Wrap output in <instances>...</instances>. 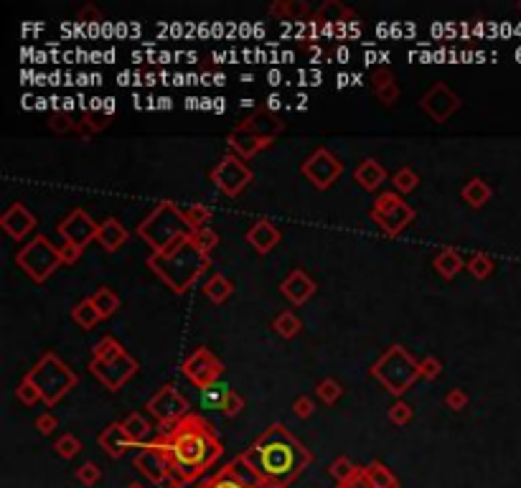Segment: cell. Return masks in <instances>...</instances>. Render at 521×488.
Listing matches in <instances>:
<instances>
[{"label": "cell", "mask_w": 521, "mask_h": 488, "mask_svg": "<svg viewBox=\"0 0 521 488\" xmlns=\"http://www.w3.org/2000/svg\"><path fill=\"white\" fill-rule=\"evenodd\" d=\"M150 445L161 450L173 473V481L181 488L204 481L209 468L217 466V461L224 453V445L212 422L196 412H189L181 422L161 430Z\"/></svg>", "instance_id": "6da1fadb"}, {"label": "cell", "mask_w": 521, "mask_h": 488, "mask_svg": "<svg viewBox=\"0 0 521 488\" xmlns=\"http://www.w3.org/2000/svg\"><path fill=\"white\" fill-rule=\"evenodd\" d=\"M242 458L254 471L260 488H288L313 463V453L280 422L270 425Z\"/></svg>", "instance_id": "7a4b0ae2"}, {"label": "cell", "mask_w": 521, "mask_h": 488, "mask_svg": "<svg viewBox=\"0 0 521 488\" xmlns=\"http://www.w3.org/2000/svg\"><path fill=\"white\" fill-rule=\"evenodd\" d=\"M148 267L173 290V293H186L196 280L212 267V259L196 242L193 234L173 242L168 250L153 252L148 257Z\"/></svg>", "instance_id": "3957f363"}, {"label": "cell", "mask_w": 521, "mask_h": 488, "mask_svg": "<svg viewBox=\"0 0 521 488\" xmlns=\"http://www.w3.org/2000/svg\"><path fill=\"white\" fill-rule=\"evenodd\" d=\"M89 371L102 387H107L110 392H117L122 384H127L138 374V361L122 349V343L115 336H102L92 346Z\"/></svg>", "instance_id": "277c9868"}, {"label": "cell", "mask_w": 521, "mask_h": 488, "mask_svg": "<svg viewBox=\"0 0 521 488\" xmlns=\"http://www.w3.org/2000/svg\"><path fill=\"white\" fill-rule=\"evenodd\" d=\"M135 231H138V237H140L142 242L150 244V250L153 252L168 250L173 242L193 234L189 222H186L184 209H178L173 201L158 203L148 217L138 224V229Z\"/></svg>", "instance_id": "5b68a950"}, {"label": "cell", "mask_w": 521, "mask_h": 488, "mask_svg": "<svg viewBox=\"0 0 521 488\" xmlns=\"http://www.w3.org/2000/svg\"><path fill=\"white\" fill-rule=\"evenodd\" d=\"M372 377L387 392H392L395 397H402L417 379L423 377V371H420V361H417L415 356L409 354L404 346L395 343V346H389V349L374 361Z\"/></svg>", "instance_id": "8992f818"}, {"label": "cell", "mask_w": 521, "mask_h": 488, "mask_svg": "<svg viewBox=\"0 0 521 488\" xmlns=\"http://www.w3.org/2000/svg\"><path fill=\"white\" fill-rule=\"evenodd\" d=\"M26 377L36 384V389L41 392V402L46 407L59 405V402L71 392V387H77V374H74L54 351L43 354L41 359L36 361V366H31V371Z\"/></svg>", "instance_id": "52a82bcc"}, {"label": "cell", "mask_w": 521, "mask_h": 488, "mask_svg": "<svg viewBox=\"0 0 521 488\" xmlns=\"http://www.w3.org/2000/svg\"><path fill=\"white\" fill-rule=\"evenodd\" d=\"M15 262L34 282H46L54 275V270L64 265L61 250L57 244H51V239L43 234H36L29 244H23L21 250L15 252Z\"/></svg>", "instance_id": "ba28073f"}, {"label": "cell", "mask_w": 521, "mask_h": 488, "mask_svg": "<svg viewBox=\"0 0 521 488\" xmlns=\"http://www.w3.org/2000/svg\"><path fill=\"white\" fill-rule=\"evenodd\" d=\"M417 211L409 206L404 199H402L397 191H387V194H379L376 201L372 206V219L379 224V229L387 234V237H397L407 229L409 224L415 222Z\"/></svg>", "instance_id": "9c48e42d"}, {"label": "cell", "mask_w": 521, "mask_h": 488, "mask_svg": "<svg viewBox=\"0 0 521 488\" xmlns=\"http://www.w3.org/2000/svg\"><path fill=\"white\" fill-rule=\"evenodd\" d=\"M209 178H212V183L224 196H229V199H237V196H240L242 191L252 183L254 173H252V168L247 166V161H242L240 155L226 153L224 158H221V161L212 168Z\"/></svg>", "instance_id": "30bf717a"}, {"label": "cell", "mask_w": 521, "mask_h": 488, "mask_svg": "<svg viewBox=\"0 0 521 488\" xmlns=\"http://www.w3.org/2000/svg\"><path fill=\"white\" fill-rule=\"evenodd\" d=\"M145 407H148L150 415L161 422V430H166V427L181 422V419L189 415L191 405H189V399H186L173 384H166V387H161V389L148 399V405Z\"/></svg>", "instance_id": "8fae6325"}, {"label": "cell", "mask_w": 521, "mask_h": 488, "mask_svg": "<svg viewBox=\"0 0 521 488\" xmlns=\"http://www.w3.org/2000/svg\"><path fill=\"white\" fill-rule=\"evenodd\" d=\"M181 371H184V377L189 379L193 387L206 389V387L217 384L219 377L224 374V364L219 361L217 356L206 349V346H198V349L191 351V356L184 361Z\"/></svg>", "instance_id": "7c38bea8"}, {"label": "cell", "mask_w": 521, "mask_h": 488, "mask_svg": "<svg viewBox=\"0 0 521 488\" xmlns=\"http://www.w3.org/2000/svg\"><path fill=\"white\" fill-rule=\"evenodd\" d=\"M341 171H344V166H341V161H338L328 148H318V150H313L308 161L300 166V173H303L305 178L321 191L333 186L336 178L341 175Z\"/></svg>", "instance_id": "4fadbf2b"}, {"label": "cell", "mask_w": 521, "mask_h": 488, "mask_svg": "<svg viewBox=\"0 0 521 488\" xmlns=\"http://www.w3.org/2000/svg\"><path fill=\"white\" fill-rule=\"evenodd\" d=\"M57 231L61 234V239L71 247L85 252V247L89 242H97V231H99V224L94 222L85 209H74L69 217L64 219L61 224L57 227Z\"/></svg>", "instance_id": "5bb4252c"}, {"label": "cell", "mask_w": 521, "mask_h": 488, "mask_svg": "<svg viewBox=\"0 0 521 488\" xmlns=\"http://www.w3.org/2000/svg\"><path fill=\"white\" fill-rule=\"evenodd\" d=\"M420 107L427 117H432L435 122H448V120L458 112L460 107V97L455 92L448 87V84L437 82L432 89H427L420 99Z\"/></svg>", "instance_id": "9a60e30c"}, {"label": "cell", "mask_w": 521, "mask_h": 488, "mask_svg": "<svg viewBox=\"0 0 521 488\" xmlns=\"http://www.w3.org/2000/svg\"><path fill=\"white\" fill-rule=\"evenodd\" d=\"M135 468H138V473L145 475L153 486H158V488L176 486L168 463H166V458L161 455V450H155L153 445L140 447V453L135 455Z\"/></svg>", "instance_id": "2e32d148"}, {"label": "cell", "mask_w": 521, "mask_h": 488, "mask_svg": "<svg viewBox=\"0 0 521 488\" xmlns=\"http://www.w3.org/2000/svg\"><path fill=\"white\" fill-rule=\"evenodd\" d=\"M237 133H252V135H260V138H267V140H275V135H280L285 130V122L275 115V110H257L252 112L249 117H244L240 125L234 127Z\"/></svg>", "instance_id": "e0dca14e"}, {"label": "cell", "mask_w": 521, "mask_h": 488, "mask_svg": "<svg viewBox=\"0 0 521 488\" xmlns=\"http://www.w3.org/2000/svg\"><path fill=\"white\" fill-rule=\"evenodd\" d=\"M0 227L10 234V237L15 239V242H21L23 237H29L31 231L36 229V217L31 214L26 206H23L21 201L10 203L6 211H3V217H0Z\"/></svg>", "instance_id": "ac0fdd59"}, {"label": "cell", "mask_w": 521, "mask_h": 488, "mask_svg": "<svg viewBox=\"0 0 521 488\" xmlns=\"http://www.w3.org/2000/svg\"><path fill=\"white\" fill-rule=\"evenodd\" d=\"M316 280L310 278L308 272L303 270H293L288 278L282 280L280 293L293 303V306H305L313 295H316Z\"/></svg>", "instance_id": "d6986e66"}, {"label": "cell", "mask_w": 521, "mask_h": 488, "mask_svg": "<svg viewBox=\"0 0 521 488\" xmlns=\"http://www.w3.org/2000/svg\"><path fill=\"white\" fill-rule=\"evenodd\" d=\"M247 242L252 244L254 252L267 254V252H272L280 244V229L272 222H267V219H260V222H254L247 229Z\"/></svg>", "instance_id": "ffe728a7"}, {"label": "cell", "mask_w": 521, "mask_h": 488, "mask_svg": "<svg viewBox=\"0 0 521 488\" xmlns=\"http://www.w3.org/2000/svg\"><path fill=\"white\" fill-rule=\"evenodd\" d=\"M97 443L102 445V450H105L110 458H122L127 447H135L122 422H112V425H107L105 430L99 433Z\"/></svg>", "instance_id": "44dd1931"}, {"label": "cell", "mask_w": 521, "mask_h": 488, "mask_svg": "<svg viewBox=\"0 0 521 488\" xmlns=\"http://www.w3.org/2000/svg\"><path fill=\"white\" fill-rule=\"evenodd\" d=\"M226 143H229V148H232V153L240 155L242 161H249V158H254L260 150L272 145V140L260 138V135H252V133H237V130L229 133Z\"/></svg>", "instance_id": "7402d4cb"}, {"label": "cell", "mask_w": 521, "mask_h": 488, "mask_svg": "<svg viewBox=\"0 0 521 488\" xmlns=\"http://www.w3.org/2000/svg\"><path fill=\"white\" fill-rule=\"evenodd\" d=\"M127 237H130V231L125 229V224L117 222L115 217L105 219V222L99 224V231H97V244L102 247L105 252H117L122 247V244L127 242Z\"/></svg>", "instance_id": "603a6c76"}, {"label": "cell", "mask_w": 521, "mask_h": 488, "mask_svg": "<svg viewBox=\"0 0 521 488\" xmlns=\"http://www.w3.org/2000/svg\"><path fill=\"white\" fill-rule=\"evenodd\" d=\"M353 178H356V183H359L364 191H376L381 183L387 181V171H384V166H381L379 161L367 158V161H361L359 166H356Z\"/></svg>", "instance_id": "cb8c5ba5"}, {"label": "cell", "mask_w": 521, "mask_h": 488, "mask_svg": "<svg viewBox=\"0 0 521 488\" xmlns=\"http://www.w3.org/2000/svg\"><path fill=\"white\" fill-rule=\"evenodd\" d=\"M122 425H125L127 435H130V440H133L135 447H148L150 443L155 440L153 438V427H150V422L142 417L140 412H130Z\"/></svg>", "instance_id": "d4e9b609"}, {"label": "cell", "mask_w": 521, "mask_h": 488, "mask_svg": "<svg viewBox=\"0 0 521 488\" xmlns=\"http://www.w3.org/2000/svg\"><path fill=\"white\" fill-rule=\"evenodd\" d=\"M491 196H493L491 186H488L483 178H478V175H476V178H471V181L463 186V191H460V199H463L468 206H473V209H480V206H486Z\"/></svg>", "instance_id": "484cf974"}, {"label": "cell", "mask_w": 521, "mask_h": 488, "mask_svg": "<svg viewBox=\"0 0 521 488\" xmlns=\"http://www.w3.org/2000/svg\"><path fill=\"white\" fill-rule=\"evenodd\" d=\"M432 267L437 270V275H440V278L453 280L465 267V259L460 257L455 250H443V252H437V254H435V259H432Z\"/></svg>", "instance_id": "4316f807"}, {"label": "cell", "mask_w": 521, "mask_h": 488, "mask_svg": "<svg viewBox=\"0 0 521 488\" xmlns=\"http://www.w3.org/2000/svg\"><path fill=\"white\" fill-rule=\"evenodd\" d=\"M270 13L277 15L280 21H303V18H308L310 6L303 0H280V3L270 6Z\"/></svg>", "instance_id": "83f0119b"}, {"label": "cell", "mask_w": 521, "mask_h": 488, "mask_svg": "<svg viewBox=\"0 0 521 488\" xmlns=\"http://www.w3.org/2000/svg\"><path fill=\"white\" fill-rule=\"evenodd\" d=\"M71 321L77 323V326H82V328H94L97 326L99 321H102V313L97 310V306L92 303V298H82L77 303V306L71 308Z\"/></svg>", "instance_id": "f1b7e54d"}, {"label": "cell", "mask_w": 521, "mask_h": 488, "mask_svg": "<svg viewBox=\"0 0 521 488\" xmlns=\"http://www.w3.org/2000/svg\"><path fill=\"white\" fill-rule=\"evenodd\" d=\"M232 293H234L232 280L224 278V275H212V278L204 282V295L212 300V303H217V306H221L224 300L232 298Z\"/></svg>", "instance_id": "f546056e"}, {"label": "cell", "mask_w": 521, "mask_h": 488, "mask_svg": "<svg viewBox=\"0 0 521 488\" xmlns=\"http://www.w3.org/2000/svg\"><path fill=\"white\" fill-rule=\"evenodd\" d=\"M196 488H252L247 486V483H242L237 475L229 471V468H221V471H217L214 475H209V478H204V481H198Z\"/></svg>", "instance_id": "4dcf8cb0"}, {"label": "cell", "mask_w": 521, "mask_h": 488, "mask_svg": "<svg viewBox=\"0 0 521 488\" xmlns=\"http://www.w3.org/2000/svg\"><path fill=\"white\" fill-rule=\"evenodd\" d=\"M367 473H369V481H372L374 488H399V481H397V475L389 471L384 463L379 461H372L367 466Z\"/></svg>", "instance_id": "1f68e13d"}, {"label": "cell", "mask_w": 521, "mask_h": 488, "mask_svg": "<svg viewBox=\"0 0 521 488\" xmlns=\"http://www.w3.org/2000/svg\"><path fill=\"white\" fill-rule=\"evenodd\" d=\"M272 328H275V333L282 336V338H295L300 333V328H303V321L293 310H282L275 321H272Z\"/></svg>", "instance_id": "d6a6232c"}, {"label": "cell", "mask_w": 521, "mask_h": 488, "mask_svg": "<svg viewBox=\"0 0 521 488\" xmlns=\"http://www.w3.org/2000/svg\"><path fill=\"white\" fill-rule=\"evenodd\" d=\"M89 298H92V303L97 306L99 313H102V318H110L120 308V298H117V293H115L112 287H99L97 293L89 295Z\"/></svg>", "instance_id": "836d02e7"}, {"label": "cell", "mask_w": 521, "mask_h": 488, "mask_svg": "<svg viewBox=\"0 0 521 488\" xmlns=\"http://www.w3.org/2000/svg\"><path fill=\"white\" fill-rule=\"evenodd\" d=\"M229 392L232 389H229L224 382H217V384H212V387H206V389H201V407H206V410H221Z\"/></svg>", "instance_id": "e575fe53"}, {"label": "cell", "mask_w": 521, "mask_h": 488, "mask_svg": "<svg viewBox=\"0 0 521 488\" xmlns=\"http://www.w3.org/2000/svg\"><path fill=\"white\" fill-rule=\"evenodd\" d=\"M186 214V222H189L191 231H198L204 229V227H209V222H212L214 211L209 209V206H204V203H191V206H186L184 209Z\"/></svg>", "instance_id": "d590c367"}, {"label": "cell", "mask_w": 521, "mask_h": 488, "mask_svg": "<svg viewBox=\"0 0 521 488\" xmlns=\"http://www.w3.org/2000/svg\"><path fill=\"white\" fill-rule=\"evenodd\" d=\"M392 183H395V191L397 194H412L420 183V175H417L415 168H399L395 175H392Z\"/></svg>", "instance_id": "8d00e7d4"}, {"label": "cell", "mask_w": 521, "mask_h": 488, "mask_svg": "<svg viewBox=\"0 0 521 488\" xmlns=\"http://www.w3.org/2000/svg\"><path fill=\"white\" fill-rule=\"evenodd\" d=\"M468 272H471L473 278L486 280L493 272V259L488 257L486 252H473L471 257H468Z\"/></svg>", "instance_id": "74e56055"}, {"label": "cell", "mask_w": 521, "mask_h": 488, "mask_svg": "<svg viewBox=\"0 0 521 488\" xmlns=\"http://www.w3.org/2000/svg\"><path fill=\"white\" fill-rule=\"evenodd\" d=\"M341 394H344V387H341L336 379H323V382H318V387H316V397L328 407L336 405L338 399H341Z\"/></svg>", "instance_id": "f35d334b"}, {"label": "cell", "mask_w": 521, "mask_h": 488, "mask_svg": "<svg viewBox=\"0 0 521 488\" xmlns=\"http://www.w3.org/2000/svg\"><path fill=\"white\" fill-rule=\"evenodd\" d=\"M226 468L232 471L237 478H240L242 483H247V486H252V488H260V481H257V475H254V471L249 468V463L242 458V455H237L234 461L226 463Z\"/></svg>", "instance_id": "ab89813d"}, {"label": "cell", "mask_w": 521, "mask_h": 488, "mask_svg": "<svg viewBox=\"0 0 521 488\" xmlns=\"http://www.w3.org/2000/svg\"><path fill=\"white\" fill-rule=\"evenodd\" d=\"M15 397L21 399L26 407H31V405H36V402H41V392L36 389V384L31 382L29 377H23L21 382H18V387H15Z\"/></svg>", "instance_id": "60d3db41"}, {"label": "cell", "mask_w": 521, "mask_h": 488, "mask_svg": "<svg viewBox=\"0 0 521 488\" xmlns=\"http://www.w3.org/2000/svg\"><path fill=\"white\" fill-rule=\"evenodd\" d=\"M356 468L359 466H353V461H348L346 455H341V458H336V461L331 463V475L336 478V483H346L353 475Z\"/></svg>", "instance_id": "b9f144b4"}, {"label": "cell", "mask_w": 521, "mask_h": 488, "mask_svg": "<svg viewBox=\"0 0 521 488\" xmlns=\"http://www.w3.org/2000/svg\"><path fill=\"white\" fill-rule=\"evenodd\" d=\"M389 422L392 425H397V427H404L412 419V407L407 405V402H402V399H397L395 405L389 407Z\"/></svg>", "instance_id": "7bdbcfd3"}, {"label": "cell", "mask_w": 521, "mask_h": 488, "mask_svg": "<svg viewBox=\"0 0 521 488\" xmlns=\"http://www.w3.org/2000/svg\"><path fill=\"white\" fill-rule=\"evenodd\" d=\"M54 450H57V453L61 455V458H74V455H77L79 450H82V443H79V440L74 438V435L66 433V435H61V438H59L57 443H54Z\"/></svg>", "instance_id": "ee69618b"}, {"label": "cell", "mask_w": 521, "mask_h": 488, "mask_svg": "<svg viewBox=\"0 0 521 488\" xmlns=\"http://www.w3.org/2000/svg\"><path fill=\"white\" fill-rule=\"evenodd\" d=\"M193 242H196L206 254H212V250L219 244V234L212 229V227H204V229L193 231Z\"/></svg>", "instance_id": "f6af8a7d"}, {"label": "cell", "mask_w": 521, "mask_h": 488, "mask_svg": "<svg viewBox=\"0 0 521 488\" xmlns=\"http://www.w3.org/2000/svg\"><path fill=\"white\" fill-rule=\"evenodd\" d=\"M99 478H102V468H99L97 463H92V461H87L85 466L77 471V481H82L85 486H94Z\"/></svg>", "instance_id": "bcb514c9"}, {"label": "cell", "mask_w": 521, "mask_h": 488, "mask_svg": "<svg viewBox=\"0 0 521 488\" xmlns=\"http://www.w3.org/2000/svg\"><path fill=\"white\" fill-rule=\"evenodd\" d=\"M242 410H244V397H242V394H237V392L232 389L229 394H226L221 412H224V417H237Z\"/></svg>", "instance_id": "7dc6e473"}, {"label": "cell", "mask_w": 521, "mask_h": 488, "mask_svg": "<svg viewBox=\"0 0 521 488\" xmlns=\"http://www.w3.org/2000/svg\"><path fill=\"white\" fill-rule=\"evenodd\" d=\"M445 405L450 407L453 412H460L468 407V392L460 389V387H455V389H450L448 394H445Z\"/></svg>", "instance_id": "c3c4849f"}, {"label": "cell", "mask_w": 521, "mask_h": 488, "mask_svg": "<svg viewBox=\"0 0 521 488\" xmlns=\"http://www.w3.org/2000/svg\"><path fill=\"white\" fill-rule=\"evenodd\" d=\"M420 371H423L425 379H437L440 374H443V364H440V359H435V356H427V359H423L420 361Z\"/></svg>", "instance_id": "681fc988"}, {"label": "cell", "mask_w": 521, "mask_h": 488, "mask_svg": "<svg viewBox=\"0 0 521 488\" xmlns=\"http://www.w3.org/2000/svg\"><path fill=\"white\" fill-rule=\"evenodd\" d=\"M49 125L54 133H69V130H74L77 122H71V117L66 115V112H54V115L49 117Z\"/></svg>", "instance_id": "f907efd6"}, {"label": "cell", "mask_w": 521, "mask_h": 488, "mask_svg": "<svg viewBox=\"0 0 521 488\" xmlns=\"http://www.w3.org/2000/svg\"><path fill=\"white\" fill-rule=\"evenodd\" d=\"M293 412H295V417L305 419V417H310V415L316 412V402H313V397L303 394V397H298L295 402H293Z\"/></svg>", "instance_id": "816d5d0a"}, {"label": "cell", "mask_w": 521, "mask_h": 488, "mask_svg": "<svg viewBox=\"0 0 521 488\" xmlns=\"http://www.w3.org/2000/svg\"><path fill=\"white\" fill-rule=\"evenodd\" d=\"M374 94L379 97L381 105H395L397 99H399V87H397V82H392V84H387V87L376 89Z\"/></svg>", "instance_id": "f5cc1de1"}, {"label": "cell", "mask_w": 521, "mask_h": 488, "mask_svg": "<svg viewBox=\"0 0 521 488\" xmlns=\"http://www.w3.org/2000/svg\"><path fill=\"white\" fill-rule=\"evenodd\" d=\"M59 427V419L51 415V412H43L41 417H36V430L41 435H51Z\"/></svg>", "instance_id": "db71d44e"}, {"label": "cell", "mask_w": 521, "mask_h": 488, "mask_svg": "<svg viewBox=\"0 0 521 488\" xmlns=\"http://www.w3.org/2000/svg\"><path fill=\"white\" fill-rule=\"evenodd\" d=\"M372 87H374V92L376 89H381V87H387V84H392L395 82V77H392V71L387 69V66H379V69H374L372 71Z\"/></svg>", "instance_id": "11a10c76"}, {"label": "cell", "mask_w": 521, "mask_h": 488, "mask_svg": "<svg viewBox=\"0 0 521 488\" xmlns=\"http://www.w3.org/2000/svg\"><path fill=\"white\" fill-rule=\"evenodd\" d=\"M59 250H61L64 265H74V262H77V259L82 257V250H77V247H71V244H66V242H64L61 247H59Z\"/></svg>", "instance_id": "9f6ffc18"}, {"label": "cell", "mask_w": 521, "mask_h": 488, "mask_svg": "<svg viewBox=\"0 0 521 488\" xmlns=\"http://www.w3.org/2000/svg\"><path fill=\"white\" fill-rule=\"evenodd\" d=\"M77 15H79V21H82V23H97V21H102V13H99L94 6H85Z\"/></svg>", "instance_id": "6f0895ef"}, {"label": "cell", "mask_w": 521, "mask_h": 488, "mask_svg": "<svg viewBox=\"0 0 521 488\" xmlns=\"http://www.w3.org/2000/svg\"><path fill=\"white\" fill-rule=\"evenodd\" d=\"M127 488H145V486H142V483H130Z\"/></svg>", "instance_id": "680465c9"}, {"label": "cell", "mask_w": 521, "mask_h": 488, "mask_svg": "<svg viewBox=\"0 0 521 488\" xmlns=\"http://www.w3.org/2000/svg\"><path fill=\"white\" fill-rule=\"evenodd\" d=\"M336 488H351V486H348V483H338Z\"/></svg>", "instance_id": "91938a15"}, {"label": "cell", "mask_w": 521, "mask_h": 488, "mask_svg": "<svg viewBox=\"0 0 521 488\" xmlns=\"http://www.w3.org/2000/svg\"><path fill=\"white\" fill-rule=\"evenodd\" d=\"M168 488H181V486H168Z\"/></svg>", "instance_id": "94428289"}, {"label": "cell", "mask_w": 521, "mask_h": 488, "mask_svg": "<svg viewBox=\"0 0 521 488\" xmlns=\"http://www.w3.org/2000/svg\"><path fill=\"white\" fill-rule=\"evenodd\" d=\"M519 10H521V3H519Z\"/></svg>", "instance_id": "6125c7cd"}]
</instances>
